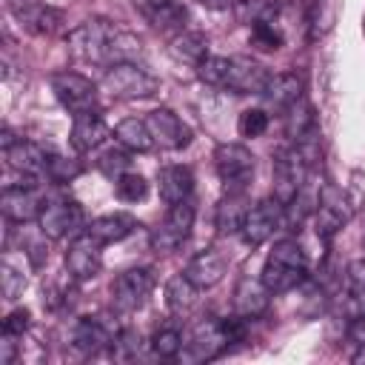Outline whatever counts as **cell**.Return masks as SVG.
<instances>
[{"mask_svg":"<svg viewBox=\"0 0 365 365\" xmlns=\"http://www.w3.org/2000/svg\"><path fill=\"white\" fill-rule=\"evenodd\" d=\"M245 317H205L191 328V336L182 345L185 362H211L220 354H225L234 342L245 339Z\"/></svg>","mask_w":365,"mask_h":365,"instance_id":"cell-1","label":"cell"},{"mask_svg":"<svg viewBox=\"0 0 365 365\" xmlns=\"http://www.w3.org/2000/svg\"><path fill=\"white\" fill-rule=\"evenodd\" d=\"M305 279H308L305 248L294 237L274 242V248L262 265V282L268 285V291L271 294H288V291L299 288Z\"/></svg>","mask_w":365,"mask_h":365,"instance_id":"cell-2","label":"cell"},{"mask_svg":"<svg viewBox=\"0 0 365 365\" xmlns=\"http://www.w3.org/2000/svg\"><path fill=\"white\" fill-rule=\"evenodd\" d=\"M120 31L108 17H88L68 31V48L83 63H117L120 60Z\"/></svg>","mask_w":365,"mask_h":365,"instance_id":"cell-3","label":"cell"},{"mask_svg":"<svg viewBox=\"0 0 365 365\" xmlns=\"http://www.w3.org/2000/svg\"><path fill=\"white\" fill-rule=\"evenodd\" d=\"M103 86L114 100H145L157 94L160 80L134 60H117L106 68Z\"/></svg>","mask_w":365,"mask_h":365,"instance_id":"cell-4","label":"cell"},{"mask_svg":"<svg viewBox=\"0 0 365 365\" xmlns=\"http://www.w3.org/2000/svg\"><path fill=\"white\" fill-rule=\"evenodd\" d=\"M214 165L225 194H245L254 180V154L240 143H220L214 151Z\"/></svg>","mask_w":365,"mask_h":365,"instance_id":"cell-5","label":"cell"},{"mask_svg":"<svg viewBox=\"0 0 365 365\" xmlns=\"http://www.w3.org/2000/svg\"><path fill=\"white\" fill-rule=\"evenodd\" d=\"M48 86L57 97V103L71 114H88V111H97V86L77 74V71H54L48 77Z\"/></svg>","mask_w":365,"mask_h":365,"instance_id":"cell-6","label":"cell"},{"mask_svg":"<svg viewBox=\"0 0 365 365\" xmlns=\"http://www.w3.org/2000/svg\"><path fill=\"white\" fill-rule=\"evenodd\" d=\"M354 214V205L348 200V194L331 182L322 185L319 191V200L314 205V231L322 242H331V237L351 220Z\"/></svg>","mask_w":365,"mask_h":365,"instance_id":"cell-7","label":"cell"},{"mask_svg":"<svg viewBox=\"0 0 365 365\" xmlns=\"http://www.w3.org/2000/svg\"><path fill=\"white\" fill-rule=\"evenodd\" d=\"M154 282L157 279H154L151 268H128V271L117 274L111 282V308L123 317L134 314L154 291Z\"/></svg>","mask_w":365,"mask_h":365,"instance_id":"cell-8","label":"cell"},{"mask_svg":"<svg viewBox=\"0 0 365 365\" xmlns=\"http://www.w3.org/2000/svg\"><path fill=\"white\" fill-rule=\"evenodd\" d=\"M194 217H197V208H194L191 200H182V202H177V205H168V214L163 217V222H160V225L154 228V234H151L154 251H160V254L177 251V248L191 237Z\"/></svg>","mask_w":365,"mask_h":365,"instance_id":"cell-9","label":"cell"},{"mask_svg":"<svg viewBox=\"0 0 365 365\" xmlns=\"http://www.w3.org/2000/svg\"><path fill=\"white\" fill-rule=\"evenodd\" d=\"M308 163L302 160V154L291 145V148H279L274 154V200H279L282 205H288L305 185L308 180Z\"/></svg>","mask_w":365,"mask_h":365,"instance_id":"cell-10","label":"cell"},{"mask_svg":"<svg viewBox=\"0 0 365 365\" xmlns=\"http://www.w3.org/2000/svg\"><path fill=\"white\" fill-rule=\"evenodd\" d=\"M40 234L48 240H63L74 231H80L86 225V211L77 200L71 197H54L46 202L43 214H40Z\"/></svg>","mask_w":365,"mask_h":365,"instance_id":"cell-11","label":"cell"},{"mask_svg":"<svg viewBox=\"0 0 365 365\" xmlns=\"http://www.w3.org/2000/svg\"><path fill=\"white\" fill-rule=\"evenodd\" d=\"M63 262H66V271L74 282L94 279L100 274V265H103V242L94 240L88 231H80L68 242Z\"/></svg>","mask_w":365,"mask_h":365,"instance_id":"cell-12","label":"cell"},{"mask_svg":"<svg viewBox=\"0 0 365 365\" xmlns=\"http://www.w3.org/2000/svg\"><path fill=\"white\" fill-rule=\"evenodd\" d=\"M279 222H282V202L274 200V197L271 200H259L245 211L242 225H240V237H242V242L248 248H257L279 228Z\"/></svg>","mask_w":365,"mask_h":365,"instance_id":"cell-13","label":"cell"},{"mask_svg":"<svg viewBox=\"0 0 365 365\" xmlns=\"http://www.w3.org/2000/svg\"><path fill=\"white\" fill-rule=\"evenodd\" d=\"M9 11L14 14V20L37 37H48L54 31L63 29V11L43 3V0H9Z\"/></svg>","mask_w":365,"mask_h":365,"instance_id":"cell-14","label":"cell"},{"mask_svg":"<svg viewBox=\"0 0 365 365\" xmlns=\"http://www.w3.org/2000/svg\"><path fill=\"white\" fill-rule=\"evenodd\" d=\"M0 208H3V217L9 222H17V225H26L31 220H40L43 208H46V200L43 194L37 191V185H29V182H20V185H9L0 197Z\"/></svg>","mask_w":365,"mask_h":365,"instance_id":"cell-15","label":"cell"},{"mask_svg":"<svg viewBox=\"0 0 365 365\" xmlns=\"http://www.w3.org/2000/svg\"><path fill=\"white\" fill-rule=\"evenodd\" d=\"M148 131L154 137V145L163 151H180L191 143V128L171 111V108H154L145 117Z\"/></svg>","mask_w":365,"mask_h":365,"instance_id":"cell-16","label":"cell"},{"mask_svg":"<svg viewBox=\"0 0 365 365\" xmlns=\"http://www.w3.org/2000/svg\"><path fill=\"white\" fill-rule=\"evenodd\" d=\"M137 11L151 29H157L160 34H171V37L180 34L188 20V11L180 0H137Z\"/></svg>","mask_w":365,"mask_h":365,"instance_id":"cell-17","label":"cell"},{"mask_svg":"<svg viewBox=\"0 0 365 365\" xmlns=\"http://www.w3.org/2000/svg\"><path fill=\"white\" fill-rule=\"evenodd\" d=\"M268 80H271V71L262 63L240 54V57H231L225 88L234 91V94H262L265 86H268Z\"/></svg>","mask_w":365,"mask_h":365,"instance_id":"cell-18","label":"cell"},{"mask_svg":"<svg viewBox=\"0 0 365 365\" xmlns=\"http://www.w3.org/2000/svg\"><path fill=\"white\" fill-rule=\"evenodd\" d=\"M114 334L117 328L111 331V325H106L100 317H80L71 328V348L83 356H94L100 351H108Z\"/></svg>","mask_w":365,"mask_h":365,"instance_id":"cell-19","label":"cell"},{"mask_svg":"<svg viewBox=\"0 0 365 365\" xmlns=\"http://www.w3.org/2000/svg\"><path fill=\"white\" fill-rule=\"evenodd\" d=\"M3 157H6V163H9L11 171H17L23 177H40V174H46V165H48V157L51 154L40 143L20 137L11 148L3 151Z\"/></svg>","mask_w":365,"mask_h":365,"instance_id":"cell-20","label":"cell"},{"mask_svg":"<svg viewBox=\"0 0 365 365\" xmlns=\"http://www.w3.org/2000/svg\"><path fill=\"white\" fill-rule=\"evenodd\" d=\"M271 305V291L268 285L254 277H240L237 279V288H234V314L245 317V319H257L268 311Z\"/></svg>","mask_w":365,"mask_h":365,"instance_id":"cell-21","label":"cell"},{"mask_svg":"<svg viewBox=\"0 0 365 365\" xmlns=\"http://www.w3.org/2000/svg\"><path fill=\"white\" fill-rule=\"evenodd\" d=\"M108 134H111V128L106 125V120L97 111H88V114H77L74 117L68 143H71V148L77 154H88V151L100 148L108 140Z\"/></svg>","mask_w":365,"mask_h":365,"instance_id":"cell-22","label":"cell"},{"mask_svg":"<svg viewBox=\"0 0 365 365\" xmlns=\"http://www.w3.org/2000/svg\"><path fill=\"white\" fill-rule=\"evenodd\" d=\"M225 268H228V259H225L217 248H205V251H200V254L191 257V262L185 265L182 274H185L200 291H205V288H214V285L225 277Z\"/></svg>","mask_w":365,"mask_h":365,"instance_id":"cell-23","label":"cell"},{"mask_svg":"<svg viewBox=\"0 0 365 365\" xmlns=\"http://www.w3.org/2000/svg\"><path fill=\"white\" fill-rule=\"evenodd\" d=\"M157 191L165 205H177L182 200H191L194 191V171L188 165H165L157 171Z\"/></svg>","mask_w":365,"mask_h":365,"instance_id":"cell-24","label":"cell"},{"mask_svg":"<svg viewBox=\"0 0 365 365\" xmlns=\"http://www.w3.org/2000/svg\"><path fill=\"white\" fill-rule=\"evenodd\" d=\"M305 91V86H302V77H297L294 71H282V74H271V80H268V86H265V91H262V97H265V103H268V108H274V111H288L299 97H305L302 94Z\"/></svg>","mask_w":365,"mask_h":365,"instance_id":"cell-25","label":"cell"},{"mask_svg":"<svg viewBox=\"0 0 365 365\" xmlns=\"http://www.w3.org/2000/svg\"><path fill=\"white\" fill-rule=\"evenodd\" d=\"M134 228H140V222H137L131 214H125V211L103 214V217H97V220H91V222L86 225V231H88L94 240H100L103 245H111V242L125 240Z\"/></svg>","mask_w":365,"mask_h":365,"instance_id":"cell-26","label":"cell"},{"mask_svg":"<svg viewBox=\"0 0 365 365\" xmlns=\"http://www.w3.org/2000/svg\"><path fill=\"white\" fill-rule=\"evenodd\" d=\"M200 302V288L185 277V274H174L168 282H165V305L171 314L177 317H185L197 308Z\"/></svg>","mask_w":365,"mask_h":365,"instance_id":"cell-27","label":"cell"},{"mask_svg":"<svg viewBox=\"0 0 365 365\" xmlns=\"http://www.w3.org/2000/svg\"><path fill=\"white\" fill-rule=\"evenodd\" d=\"M171 54L180 60V63H191V66H200L205 57H208V37L197 29H182L180 34L171 37Z\"/></svg>","mask_w":365,"mask_h":365,"instance_id":"cell-28","label":"cell"},{"mask_svg":"<svg viewBox=\"0 0 365 365\" xmlns=\"http://www.w3.org/2000/svg\"><path fill=\"white\" fill-rule=\"evenodd\" d=\"M114 137L120 145H125L128 151H151L154 148V137L148 131V123L145 120H137V117H125L114 125Z\"/></svg>","mask_w":365,"mask_h":365,"instance_id":"cell-29","label":"cell"},{"mask_svg":"<svg viewBox=\"0 0 365 365\" xmlns=\"http://www.w3.org/2000/svg\"><path fill=\"white\" fill-rule=\"evenodd\" d=\"M317 128V114H314V106L299 97L288 111H285V137H291V143L302 140L305 134H311Z\"/></svg>","mask_w":365,"mask_h":365,"instance_id":"cell-30","label":"cell"},{"mask_svg":"<svg viewBox=\"0 0 365 365\" xmlns=\"http://www.w3.org/2000/svg\"><path fill=\"white\" fill-rule=\"evenodd\" d=\"M234 11L240 23L257 26V23H274L282 11V0H237Z\"/></svg>","mask_w":365,"mask_h":365,"instance_id":"cell-31","label":"cell"},{"mask_svg":"<svg viewBox=\"0 0 365 365\" xmlns=\"http://www.w3.org/2000/svg\"><path fill=\"white\" fill-rule=\"evenodd\" d=\"M245 194H225L217 205V217H214V225L220 234H234L240 231L242 225V217H245Z\"/></svg>","mask_w":365,"mask_h":365,"instance_id":"cell-32","label":"cell"},{"mask_svg":"<svg viewBox=\"0 0 365 365\" xmlns=\"http://www.w3.org/2000/svg\"><path fill=\"white\" fill-rule=\"evenodd\" d=\"M108 356L114 362H134L143 356V336L134 328H117L111 345H108Z\"/></svg>","mask_w":365,"mask_h":365,"instance_id":"cell-33","label":"cell"},{"mask_svg":"<svg viewBox=\"0 0 365 365\" xmlns=\"http://www.w3.org/2000/svg\"><path fill=\"white\" fill-rule=\"evenodd\" d=\"M182 345H185V336H182V331L174 328V325H165V328H160V331L151 336V351H154V356H160V359H174V356H180V354H182Z\"/></svg>","mask_w":365,"mask_h":365,"instance_id":"cell-34","label":"cell"},{"mask_svg":"<svg viewBox=\"0 0 365 365\" xmlns=\"http://www.w3.org/2000/svg\"><path fill=\"white\" fill-rule=\"evenodd\" d=\"M228 68H231V57L208 54V57H205V60L197 66V77H200L205 86L225 88V83H228Z\"/></svg>","mask_w":365,"mask_h":365,"instance_id":"cell-35","label":"cell"},{"mask_svg":"<svg viewBox=\"0 0 365 365\" xmlns=\"http://www.w3.org/2000/svg\"><path fill=\"white\" fill-rule=\"evenodd\" d=\"M128 163H131V157H128V148H125V145L103 148L100 157L94 160V165H97L106 177H111V180H117L120 174H125V171H128Z\"/></svg>","mask_w":365,"mask_h":365,"instance_id":"cell-36","label":"cell"},{"mask_svg":"<svg viewBox=\"0 0 365 365\" xmlns=\"http://www.w3.org/2000/svg\"><path fill=\"white\" fill-rule=\"evenodd\" d=\"M114 194L117 200L123 202H140L145 194H148V182L143 174H134V171H125L114 180Z\"/></svg>","mask_w":365,"mask_h":365,"instance_id":"cell-37","label":"cell"},{"mask_svg":"<svg viewBox=\"0 0 365 365\" xmlns=\"http://www.w3.org/2000/svg\"><path fill=\"white\" fill-rule=\"evenodd\" d=\"M83 171V165L77 160H68V157H60V154H51L48 157V165H46V177L51 182H71L77 174Z\"/></svg>","mask_w":365,"mask_h":365,"instance_id":"cell-38","label":"cell"},{"mask_svg":"<svg viewBox=\"0 0 365 365\" xmlns=\"http://www.w3.org/2000/svg\"><path fill=\"white\" fill-rule=\"evenodd\" d=\"M251 46L262 51H277L282 46V31L274 23H257L251 26Z\"/></svg>","mask_w":365,"mask_h":365,"instance_id":"cell-39","label":"cell"},{"mask_svg":"<svg viewBox=\"0 0 365 365\" xmlns=\"http://www.w3.org/2000/svg\"><path fill=\"white\" fill-rule=\"evenodd\" d=\"M237 128H240L242 137H251V140L254 137H262L265 128H268V114L262 108H245L240 114V120H237Z\"/></svg>","mask_w":365,"mask_h":365,"instance_id":"cell-40","label":"cell"},{"mask_svg":"<svg viewBox=\"0 0 365 365\" xmlns=\"http://www.w3.org/2000/svg\"><path fill=\"white\" fill-rule=\"evenodd\" d=\"M29 325H31V314H29V308H14V311H9L6 319H3V336H14V339H20V336L29 331Z\"/></svg>","mask_w":365,"mask_h":365,"instance_id":"cell-41","label":"cell"},{"mask_svg":"<svg viewBox=\"0 0 365 365\" xmlns=\"http://www.w3.org/2000/svg\"><path fill=\"white\" fill-rule=\"evenodd\" d=\"M0 279H3V297H6V299H17V297L23 294V288H26V277H23L17 268H11L9 262L3 265Z\"/></svg>","mask_w":365,"mask_h":365,"instance_id":"cell-42","label":"cell"},{"mask_svg":"<svg viewBox=\"0 0 365 365\" xmlns=\"http://www.w3.org/2000/svg\"><path fill=\"white\" fill-rule=\"evenodd\" d=\"M345 291L365 294V257L348 262V268H345Z\"/></svg>","mask_w":365,"mask_h":365,"instance_id":"cell-43","label":"cell"},{"mask_svg":"<svg viewBox=\"0 0 365 365\" xmlns=\"http://www.w3.org/2000/svg\"><path fill=\"white\" fill-rule=\"evenodd\" d=\"M0 348H3L0 362H3V365H11V362H14V354H17V348H14V336H3Z\"/></svg>","mask_w":365,"mask_h":365,"instance_id":"cell-44","label":"cell"},{"mask_svg":"<svg viewBox=\"0 0 365 365\" xmlns=\"http://www.w3.org/2000/svg\"><path fill=\"white\" fill-rule=\"evenodd\" d=\"M17 140H20V137H17V134H14V131H11L9 125H6V128H3V134H0V148L6 151V148H11V145H14Z\"/></svg>","mask_w":365,"mask_h":365,"instance_id":"cell-45","label":"cell"},{"mask_svg":"<svg viewBox=\"0 0 365 365\" xmlns=\"http://www.w3.org/2000/svg\"><path fill=\"white\" fill-rule=\"evenodd\" d=\"M205 9H211V11H222V9H228V6H234V0H200Z\"/></svg>","mask_w":365,"mask_h":365,"instance_id":"cell-46","label":"cell"}]
</instances>
